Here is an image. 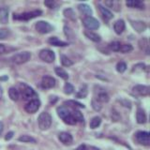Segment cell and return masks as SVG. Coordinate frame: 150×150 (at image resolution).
Masks as SVG:
<instances>
[{"instance_id":"cell-1","label":"cell","mask_w":150,"mask_h":150,"mask_svg":"<svg viewBox=\"0 0 150 150\" xmlns=\"http://www.w3.org/2000/svg\"><path fill=\"white\" fill-rule=\"evenodd\" d=\"M57 115L62 119L66 124L68 125H75L77 123L76 120L74 119L72 114L70 112L65 106H60L57 108Z\"/></svg>"},{"instance_id":"cell-2","label":"cell","mask_w":150,"mask_h":150,"mask_svg":"<svg viewBox=\"0 0 150 150\" xmlns=\"http://www.w3.org/2000/svg\"><path fill=\"white\" fill-rule=\"evenodd\" d=\"M38 124H39V128L41 130L48 129L52 125V116L49 112H43L40 115L39 118H38Z\"/></svg>"},{"instance_id":"cell-3","label":"cell","mask_w":150,"mask_h":150,"mask_svg":"<svg viewBox=\"0 0 150 150\" xmlns=\"http://www.w3.org/2000/svg\"><path fill=\"white\" fill-rule=\"evenodd\" d=\"M42 14L41 11H33L29 12H23L21 14H14L13 19L14 20H21V21H29L33 18H36Z\"/></svg>"},{"instance_id":"cell-4","label":"cell","mask_w":150,"mask_h":150,"mask_svg":"<svg viewBox=\"0 0 150 150\" xmlns=\"http://www.w3.org/2000/svg\"><path fill=\"white\" fill-rule=\"evenodd\" d=\"M30 58H31V54L29 52H21V53L14 54L11 57V60L13 63H15L17 65H21L27 62L28 60H30Z\"/></svg>"},{"instance_id":"cell-5","label":"cell","mask_w":150,"mask_h":150,"mask_svg":"<svg viewBox=\"0 0 150 150\" xmlns=\"http://www.w3.org/2000/svg\"><path fill=\"white\" fill-rule=\"evenodd\" d=\"M19 87H20V91H19V93H20V95L23 98V100H29V98H31L33 96L36 95L35 91L33 90L29 86H27L25 83H21L19 84Z\"/></svg>"},{"instance_id":"cell-6","label":"cell","mask_w":150,"mask_h":150,"mask_svg":"<svg viewBox=\"0 0 150 150\" xmlns=\"http://www.w3.org/2000/svg\"><path fill=\"white\" fill-rule=\"evenodd\" d=\"M83 25L86 26L87 29L90 30H96L100 27V23L97 20L96 18H94L92 16H87L86 18H83Z\"/></svg>"},{"instance_id":"cell-7","label":"cell","mask_w":150,"mask_h":150,"mask_svg":"<svg viewBox=\"0 0 150 150\" xmlns=\"http://www.w3.org/2000/svg\"><path fill=\"white\" fill-rule=\"evenodd\" d=\"M40 58L46 63H53L55 59V54L53 51L49 49H43L40 52Z\"/></svg>"},{"instance_id":"cell-8","label":"cell","mask_w":150,"mask_h":150,"mask_svg":"<svg viewBox=\"0 0 150 150\" xmlns=\"http://www.w3.org/2000/svg\"><path fill=\"white\" fill-rule=\"evenodd\" d=\"M36 30L40 33V34H47V33H50L52 30L54 29V27L52 26L48 22L45 21H39L36 23Z\"/></svg>"},{"instance_id":"cell-9","label":"cell","mask_w":150,"mask_h":150,"mask_svg":"<svg viewBox=\"0 0 150 150\" xmlns=\"http://www.w3.org/2000/svg\"><path fill=\"white\" fill-rule=\"evenodd\" d=\"M137 142L143 145L150 144V135L147 131H138L135 135Z\"/></svg>"},{"instance_id":"cell-10","label":"cell","mask_w":150,"mask_h":150,"mask_svg":"<svg viewBox=\"0 0 150 150\" xmlns=\"http://www.w3.org/2000/svg\"><path fill=\"white\" fill-rule=\"evenodd\" d=\"M40 101L39 100H32L27 103L25 107V110L28 112V114H34L38 110L40 109Z\"/></svg>"},{"instance_id":"cell-11","label":"cell","mask_w":150,"mask_h":150,"mask_svg":"<svg viewBox=\"0 0 150 150\" xmlns=\"http://www.w3.org/2000/svg\"><path fill=\"white\" fill-rule=\"evenodd\" d=\"M132 91L135 95L137 96H148L150 93V88L146 86H142V84H137L132 88Z\"/></svg>"},{"instance_id":"cell-12","label":"cell","mask_w":150,"mask_h":150,"mask_svg":"<svg viewBox=\"0 0 150 150\" xmlns=\"http://www.w3.org/2000/svg\"><path fill=\"white\" fill-rule=\"evenodd\" d=\"M41 86L43 88L49 89V88H53L55 86V79L53 78L52 76H46L42 77V81H41Z\"/></svg>"},{"instance_id":"cell-13","label":"cell","mask_w":150,"mask_h":150,"mask_svg":"<svg viewBox=\"0 0 150 150\" xmlns=\"http://www.w3.org/2000/svg\"><path fill=\"white\" fill-rule=\"evenodd\" d=\"M58 138L60 140V142L65 145H70L73 142L72 136L68 132H61L58 135Z\"/></svg>"},{"instance_id":"cell-14","label":"cell","mask_w":150,"mask_h":150,"mask_svg":"<svg viewBox=\"0 0 150 150\" xmlns=\"http://www.w3.org/2000/svg\"><path fill=\"white\" fill-rule=\"evenodd\" d=\"M126 28L125 22L123 20H117L114 25V30L117 35H120L124 32Z\"/></svg>"},{"instance_id":"cell-15","label":"cell","mask_w":150,"mask_h":150,"mask_svg":"<svg viewBox=\"0 0 150 150\" xmlns=\"http://www.w3.org/2000/svg\"><path fill=\"white\" fill-rule=\"evenodd\" d=\"M131 25L134 28V29L141 33V32H144L145 29H146V25H145L144 22L142 21H131Z\"/></svg>"},{"instance_id":"cell-16","label":"cell","mask_w":150,"mask_h":150,"mask_svg":"<svg viewBox=\"0 0 150 150\" xmlns=\"http://www.w3.org/2000/svg\"><path fill=\"white\" fill-rule=\"evenodd\" d=\"M126 5L129 8H138V9H144V2L140 1V0H129L126 2Z\"/></svg>"},{"instance_id":"cell-17","label":"cell","mask_w":150,"mask_h":150,"mask_svg":"<svg viewBox=\"0 0 150 150\" xmlns=\"http://www.w3.org/2000/svg\"><path fill=\"white\" fill-rule=\"evenodd\" d=\"M98 9H100V11L101 13V15L103 16V18L106 19V20H111V19H112V17H114L112 13L109 11V9H108L107 8H105V7H103L102 5L98 4Z\"/></svg>"},{"instance_id":"cell-18","label":"cell","mask_w":150,"mask_h":150,"mask_svg":"<svg viewBox=\"0 0 150 150\" xmlns=\"http://www.w3.org/2000/svg\"><path fill=\"white\" fill-rule=\"evenodd\" d=\"M136 120L139 124H144L146 122V115L142 108H138L137 112H136Z\"/></svg>"},{"instance_id":"cell-19","label":"cell","mask_w":150,"mask_h":150,"mask_svg":"<svg viewBox=\"0 0 150 150\" xmlns=\"http://www.w3.org/2000/svg\"><path fill=\"white\" fill-rule=\"evenodd\" d=\"M8 21V9L5 7H0V23H7Z\"/></svg>"},{"instance_id":"cell-20","label":"cell","mask_w":150,"mask_h":150,"mask_svg":"<svg viewBox=\"0 0 150 150\" xmlns=\"http://www.w3.org/2000/svg\"><path fill=\"white\" fill-rule=\"evenodd\" d=\"M48 42L51 44V45H54V46H60V47H65L67 46L68 43L67 42H65L63 40H59L57 37H52L48 40Z\"/></svg>"},{"instance_id":"cell-21","label":"cell","mask_w":150,"mask_h":150,"mask_svg":"<svg viewBox=\"0 0 150 150\" xmlns=\"http://www.w3.org/2000/svg\"><path fill=\"white\" fill-rule=\"evenodd\" d=\"M78 8H79V11H81L82 13H83L84 15H86V17L92 15V12H93L92 9L86 4H80L79 6H78Z\"/></svg>"},{"instance_id":"cell-22","label":"cell","mask_w":150,"mask_h":150,"mask_svg":"<svg viewBox=\"0 0 150 150\" xmlns=\"http://www.w3.org/2000/svg\"><path fill=\"white\" fill-rule=\"evenodd\" d=\"M8 96L11 98L13 101H17L20 98V93H19V90L15 87H11L8 89Z\"/></svg>"},{"instance_id":"cell-23","label":"cell","mask_w":150,"mask_h":150,"mask_svg":"<svg viewBox=\"0 0 150 150\" xmlns=\"http://www.w3.org/2000/svg\"><path fill=\"white\" fill-rule=\"evenodd\" d=\"M84 35H86V38H88L89 40L94 41V42H100L101 40L100 35H98V34H96V33H94L92 31H89V30L84 32Z\"/></svg>"},{"instance_id":"cell-24","label":"cell","mask_w":150,"mask_h":150,"mask_svg":"<svg viewBox=\"0 0 150 150\" xmlns=\"http://www.w3.org/2000/svg\"><path fill=\"white\" fill-rule=\"evenodd\" d=\"M64 15L66 18H68L70 21H76V14L72 8H66L64 11Z\"/></svg>"},{"instance_id":"cell-25","label":"cell","mask_w":150,"mask_h":150,"mask_svg":"<svg viewBox=\"0 0 150 150\" xmlns=\"http://www.w3.org/2000/svg\"><path fill=\"white\" fill-rule=\"evenodd\" d=\"M105 5H107L108 7L112 8L115 11H120V3L118 1H115V0H111V1H106Z\"/></svg>"},{"instance_id":"cell-26","label":"cell","mask_w":150,"mask_h":150,"mask_svg":"<svg viewBox=\"0 0 150 150\" xmlns=\"http://www.w3.org/2000/svg\"><path fill=\"white\" fill-rule=\"evenodd\" d=\"M139 46L140 48L142 49L143 51L145 52V54H149V43H148V40L146 39H142L139 41Z\"/></svg>"},{"instance_id":"cell-27","label":"cell","mask_w":150,"mask_h":150,"mask_svg":"<svg viewBox=\"0 0 150 150\" xmlns=\"http://www.w3.org/2000/svg\"><path fill=\"white\" fill-rule=\"evenodd\" d=\"M18 140L20 141V142H23V143H32V144L37 143L36 139L31 137V136H29V135H22L19 137Z\"/></svg>"},{"instance_id":"cell-28","label":"cell","mask_w":150,"mask_h":150,"mask_svg":"<svg viewBox=\"0 0 150 150\" xmlns=\"http://www.w3.org/2000/svg\"><path fill=\"white\" fill-rule=\"evenodd\" d=\"M55 73L56 75H58L60 78H62L63 80H68L69 79V74L65 71V70L62 68H59V67H56L55 68Z\"/></svg>"},{"instance_id":"cell-29","label":"cell","mask_w":150,"mask_h":150,"mask_svg":"<svg viewBox=\"0 0 150 150\" xmlns=\"http://www.w3.org/2000/svg\"><path fill=\"white\" fill-rule=\"evenodd\" d=\"M100 123H101L100 117L95 116V117H93V118L90 120V123H89V126H90V128H91V129H96V128H98V127L100 125Z\"/></svg>"},{"instance_id":"cell-30","label":"cell","mask_w":150,"mask_h":150,"mask_svg":"<svg viewBox=\"0 0 150 150\" xmlns=\"http://www.w3.org/2000/svg\"><path fill=\"white\" fill-rule=\"evenodd\" d=\"M110 100V97L109 95H108L107 93L105 92H101L98 94V102H100V103H104V102H108Z\"/></svg>"},{"instance_id":"cell-31","label":"cell","mask_w":150,"mask_h":150,"mask_svg":"<svg viewBox=\"0 0 150 150\" xmlns=\"http://www.w3.org/2000/svg\"><path fill=\"white\" fill-rule=\"evenodd\" d=\"M132 50H133V47L130 44H121L119 52H121L122 54H127V53H129V52H131Z\"/></svg>"},{"instance_id":"cell-32","label":"cell","mask_w":150,"mask_h":150,"mask_svg":"<svg viewBox=\"0 0 150 150\" xmlns=\"http://www.w3.org/2000/svg\"><path fill=\"white\" fill-rule=\"evenodd\" d=\"M71 114H72V115L74 117V119L76 120V122L77 121L78 122H83V114L80 111L75 109L73 111V112H71Z\"/></svg>"},{"instance_id":"cell-33","label":"cell","mask_w":150,"mask_h":150,"mask_svg":"<svg viewBox=\"0 0 150 150\" xmlns=\"http://www.w3.org/2000/svg\"><path fill=\"white\" fill-rule=\"evenodd\" d=\"M61 63H62L64 67H69V66H71L73 64L72 61L66 55H61Z\"/></svg>"},{"instance_id":"cell-34","label":"cell","mask_w":150,"mask_h":150,"mask_svg":"<svg viewBox=\"0 0 150 150\" xmlns=\"http://www.w3.org/2000/svg\"><path fill=\"white\" fill-rule=\"evenodd\" d=\"M86 95H87V87H86V86H83V87H81V89L79 90V92L76 94V97L83 98L86 97Z\"/></svg>"},{"instance_id":"cell-35","label":"cell","mask_w":150,"mask_h":150,"mask_svg":"<svg viewBox=\"0 0 150 150\" xmlns=\"http://www.w3.org/2000/svg\"><path fill=\"white\" fill-rule=\"evenodd\" d=\"M73 91H74V87L72 84H70L69 83H66L64 86V92L67 95H70V94L73 93Z\"/></svg>"},{"instance_id":"cell-36","label":"cell","mask_w":150,"mask_h":150,"mask_svg":"<svg viewBox=\"0 0 150 150\" xmlns=\"http://www.w3.org/2000/svg\"><path fill=\"white\" fill-rule=\"evenodd\" d=\"M64 32H65V35L66 37L68 38L69 40H73L74 39V34H73V31L70 29L69 26H64Z\"/></svg>"},{"instance_id":"cell-37","label":"cell","mask_w":150,"mask_h":150,"mask_svg":"<svg viewBox=\"0 0 150 150\" xmlns=\"http://www.w3.org/2000/svg\"><path fill=\"white\" fill-rule=\"evenodd\" d=\"M120 46H121V44L118 41H114V42H112V43H110V45H109L110 49L114 52H119Z\"/></svg>"},{"instance_id":"cell-38","label":"cell","mask_w":150,"mask_h":150,"mask_svg":"<svg viewBox=\"0 0 150 150\" xmlns=\"http://www.w3.org/2000/svg\"><path fill=\"white\" fill-rule=\"evenodd\" d=\"M127 69V65L125 62H119L116 65V70L120 73H123L125 70Z\"/></svg>"},{"instance_id":"cell-39","label":"cell","mask_w":150,"mask_h":150,"mask_svg":"<svg viewBox=\"0 0 150 150\" xmlns=\"http://www.w3.org/2000/svg\"><path fill=\"white\" fill-rule=\"evenodd\" d=\"M44 5L49 8H53V9L57 8V3L54 1V0H46V1H44Z\"/></svg>"},{"instance_id":"cell-40","label":"cell","mask_w":150,"mask_h":150,"mask_svg":"<svg viewBox=\"0 0 150 150\" xmlns=\"http://www.w3.org/2000/svg\"><path fill=\"white\" fill-rule=\"evenodd\" d=\"M65 104H68V105H70L72 107H79V108H84V105L82 104V103H79L75 100H68V101H65Z\"/></svg>"},{"instance_id":"cell-41","label":"cell","mask_w":150,"mask_h":150,"mask_svg":"<svg viewBox=\"0 0 150 150\" xmlns=\"http://www.w3.org/2000/svg\"><path fill=\"white\" fill-rule=\"evenodd\" d=\"M144 69H145V65L143 63H139L133 66L132 71H143Z\"/></svg>"},{"instance_id":"cell-42","label":"cell","mask_w":150,"mask_h":150,"mask_svg":"<svg viewBox=\"0 0 150 150\" xmlns=\"http://www.w3.org/2000/svg\"><path fill=\"white\" fill-rule=\"evenodd\" d=\"M9 32L8 29H5V28H2V29H0V40H4L6 39V38L8 36Z\"/></svg>"},{"instance_id":"cell-43","label":"cell","mask_w":150,"mask_h":150,"mask_svg":"<svg viewBox=\"0 0 150 150\" xmlns=\"http://www.w3.org/2000/svg\"><path fill=\"white\" fill-rule=\"evenodd\" d=\"M92 107L95 111H100V109H101L100 102H98V100H92Z\"/></svg>"},{"instance_id":"cell-44","label":"cell","mask_w":150,"mask_h":150,"mask_svg":"<svg viewBox=\"0 0 150 150\" xmlns=\"http://www.w3.org/2000/svg\"><path fill=\"white\" fill-rule=\"evenodd\" d=\"M13 131H9V132H8L7 133V135L6 136H5V140H6V141H8V140H11L12 137H13Z\"/></svg>"},{"instance_id":"cell-45","label":"cell","mask_w":150,"mask_h":150,"mask_svg":"<svg viewBox=\"0 0 150 150\" xmlns=\"http://www.w3.org/2000/svg\"><path fill=\"white\" fill-rule=\"evenodd\" d=\"M76 150H87V147L86 144H81L76 148Z\"/></svg>"},{"instance_id":"cell-46","label":"cell","mask_w":150,"mask_h":150,"mask_svg":"<svg viewBox=\"0 0 150 150\" xmlns=\"http://www.w3.org/2000/svg\"><path fill=\"white\" fill-rule=\"evenodd\" d=\"M6 52V47H5L3 44H0V54H4Z\"/></svg>"},{"instance_id":"cell-47","label":"cell","mask_w":150,"mask_h":150,"mask_svg":"<svg viewBox=\"0 0 150 150\" xmlns=\"http://www.w3.org/2000/svg\"><path fill=\"white\" fill-rule=\"evenodd\" d=\"M3 129H4L3 123H2V122H0V135H1V133H2V131H3Z\"/></svg>"},{"instance_id":"cell-48","label":"cell","mask_w":150,"mask_h":150,"mask_svg":"<svg viewBox=\"0 0 150 150\" xmlns=\"http://www.w3.org/2000/svg\"><path fill=\"white\" fill-rule=\"evenodd\" d=\"M2 95H3V90H2V88L0 87V100H1V98H2Z\"/></svg>"}]
</instances>
